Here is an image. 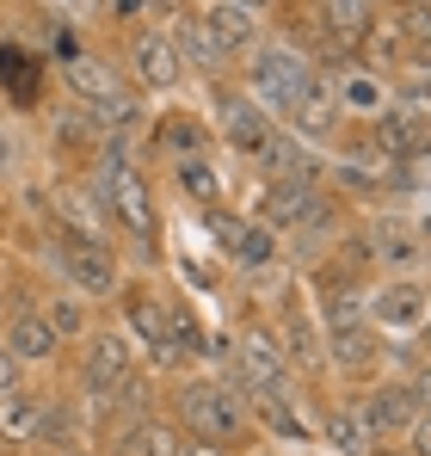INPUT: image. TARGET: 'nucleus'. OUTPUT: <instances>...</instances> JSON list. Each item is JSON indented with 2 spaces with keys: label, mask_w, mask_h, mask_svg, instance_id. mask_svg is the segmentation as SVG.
<instances>
[{
  "label": "nucleus",
  "mask_w": 431,
  "mask_h": 456,
  "mask_svg": "<svg viewBox=\"0 0 431 456\" xmlns=\"http://www.w3.org/2000/svg\"><path fill=\"white\" fill-rule=\"evenodd\" d=\"M105 204H111V216L124 228H136V234H154V204H148V185L124 167V149L118 142H105Z\"/></svg>",
  "instance_id": "nucleus-1"
},
{
  "label": "nucleus",
  "mask_w": 431,
  "mask_h": 456,
  "mask_svg": "<svg viewBox=\"0 0 431 456\" xmlns=\"http://www.w3.org/2000/svg\"><path fill=\"white\" fill-rule=\"evenodd\" d=\"M62 75H69V93H74V99H86V105L130 99V93H124V80L111 75L105 62H93V56H69V69H62Z\"/></svg>",
  "instance_id": "nucleus-8"
},
{
  "label": "nucleus",
  "mask_w": 431,
  "mask_h": 456,
  "mask_svg": "<svg viewBox=\"0 0 431 456\" xmlns=\"http://www.w3.org/2000/svg\"><path fill=\"white\" fill-rule=\"evenodd\" d=\"M204 31H210L216 56H222V50H253V37H259L253 12H247V6H234V0H216L210 19H204Z\"/></svg>",
  "instance_id": "nucleus-11"
},
{
  "label": "nucleus",
  "mask_w": 431,
  "mask_h": 456,
  "mask_svg": "<svg viewBox=\"0 0 431 456\" xmlns=\"http://www.w3.org/2000/svg\"><path fill=\"white\" fill-rule=\"evenodd\" d=\"M302 86H308V62L296 50H253V93H259V105L289 111L302 99Z\"/></svg>",
  "instance_id": "nucleus-2"
},
{
  "label": "nucleus",
  "mask_w": 431,
  "mask_h": 456,
  "mask_svg": "<svg viewBox=\"0 0 431 456\" xmlns=\"http://www.w3.org/2000/svg\"><path fill=\"white\" fill-rule=\"evenodd\" d=\"M327 346H333V358H339L346 370H358V364H370V352H376V333H370V321L327 327Z\"/></svg>",
  "instance_id": "nucleus-18"
},
{
  "label": "nucleus",
  "mask_w": 431,
  "mask_h": 456,
  "mask_svg": "<svg viewBox=\"0 0 431 456\" xmlns=\"http://www.w3.org/2000/svg\"><path fill=\"white\" fill-rule=\"evenodd\" d=\"M426 290H413V284H394V290H382L376 303H370V327H382V333H419L426 327Z\"/></svg>",
  "instance_id": "nucleus-5"
},
{
  "label": "nucleus",
  "mask_w": 431,
  "mask_h": 456,
  "mask_svg": "<svg viewBox=\"0 0 431 456\" xmlns=\"http://www.w3.org/2000/svg\"><path fill=\"white\" fill-rule=\"evenodd\" d=\"M124 377H130V339H124V333L93 339V346H86V388H93V395H111Z\"/></svg>",
  "instance_id": "nucleus-7"
},
{
  "label": "nucleus",
  "mask_w": 431,
  "mask_h": 456,
  "mask_svg": "<svg viewBox=\"0 0 431 456\" xmlns=\"http://www.w3.org/2000/svg\"><path fill=\"white\" fill-rule=\"evenodd\" d=\"M413 395H431V370H426V377H419V388H413Z\"/></svg>",
  "instance_id": "nucleus-41"
},
{
  "label": "nucleus",
  "mask_w": 431,
  "mask_h": 456,
  "mask_svg": "<svg viewBox=\"0 0 431 456\" xmlns=\"http://www.w3.org/2000/svg\"><path fill=\"white\" fill-rule=\"evenodd\" d=\"M0 388H12V358L0 352Z\"/></svg>",
  "instance_id": "nucleus-39"
},
{
  "label": "nucleus",
  "mask_w": 431,
  "mask_h": 456,
  "mask_svg": "<svg viewBox=\"0 0 431 456\" xmlns=\"http://www.w3.org/2000/svg\"><path fill=\"white\" fill-rule=\"evenodd\" d=\"M259 210H265V223L289 228V223H308V216L321 210V198H314V185H308V179H272V185H265V198H259Z\"/></svg>",
  "instance_id": "nucleus-6"
},
{
  "label": "nucleus",
  "mask_w": 431,
  "mask_h": 456,
  "mask_svg": "<svg viewBox=\"0 0 431 456\" xmlns=\"http://www.w3.org/2000/svg\"><path fill=\"white\" fill-rule=\"evenodd\" d=\"M50 333H80V303H74V297H56V308H50Z\"/></svg>",
  "instance_id": "nucleus-32"
},
{
  "label": "nucleus",
  "mask_w": 431,
  "mask_h": 456,
  "mask_svg": "<svg viewBox=\"0 0 431 456\" xmlns=\"http://www.w3.org/2000/svg\"><path fill=\"white\" fill-rule=\"evenodd\" d=\"M136 456H179V438L167 426H142L136 432Z\"/></svg>",
  "instance_id": "nucleus-27"
},
{
  "label": "nucleus",
  "mask_w": 431,
  "mask_h": 456,
  "mask_svg": "<svg viewBox=\"0 0 431 456\" xmlns=\"http://www.w3.org/2000/svg\"><path fill=\"white\" fill-rule=\"evenodd\" d=\"M234 6H247V12H259V6H265V0H234Z\"/></svg>",
  "instance_id": "nucleus-42"
},
{
  "label": "nucleus",
  "mask_w": 431,
  "mask_h": 456,
  "mask_svg": "<svg viewBox=\"0 0 431 456\" xmlns=\"http://www.w3.org/2000/svg\"><path fill=\"white\" fill-rule=\"evenodd\" d=\"M407 432H413V451L431 456V407H426V413H413V426H407Z\"/></svg>",
  "instance_id": "nucleus-35"
},
{
  "label": "nucleus",
  "mask_w": 431,
  "mask_h": 456,
  "mask_svg": "<svg viewBox=\"0 0 431 456\" xmlns=\"http://www.w3.org/2000/svg\"><path fill=\"white\" fill-rule=\"evenodd\" d=\"M265 167H272L278 179H308V185H314V160L302 154V142H289V136H272V142H265Z\"/></svg>",
  "instance_id": "nucleus-19"
},
{
  "label": "nucleus",
  "mask_w": 431,
  "mask_h": 456,
  "mask_svg": "<svg viewBox=\"0 0 431 456\" xmlns=\"http://www.w3.org/2000/svg\"><path fill=\"white\" fill-rule=\"evenodd\" d=\"M376 142H382V154H419L426 149V130H419L413 111H382L376 118Z\"/></svg>",
  "instance_id": "nucleus-15"
},
{
  "label": "nucleus",
  "mask_w": 431,
  "mask_h": 456,
  "mask_svg": "<svg viewBox=\"0 0 431 456\" xmlns=\"http://www.w3.org/2000/svg\"><path fill=\"white\" fill-rule=\"evenodd\" d=\"M173 37H179V50H185V62H204V69L216 62V44H210V31H204V25H191V19H179V31H173Z\"/></svg>",
  "instance_id": "nucleus-26"
},
{
  "label": "nucleus",
  "mask_w": 431,
  "mask_h": 456,
  "mask_svg": "<svg viewBox=\"0 0 431 456\" xmlns=\"http://www.w3.org/2000/svg\"><path fill=\"white\" fill-rule=\"evenodd\" d=\"M401 105H407V111H431V75L413 69V75L401 80Z\"/></svg>",
  "instance_id": "nucleus-30"
},
{
  "label": "nucleus",
  "mask_w": 431,
  "mask_h": 456,
  "mask_svg": "<svg viewBox=\"0 0 431 456\" xmlns=\"http://www.w3.org/2000/svg\"><path fill=\"white\" fill-rule=\"evenodd\" d=\"M69 272H74V284H80L86 297H105V290L118 284V265H111V253H105L99 240H74Z\"/></svg>",
  "instance_id": "nucleus-13"
},
{
  "label": "nucleus",
  "mask_w": 431,
  "mask_h": 456,
  "mask_svg": "<svg viewBox=\"0 0 431 456\" xmlns=\"http://www.w3.org/2000/svg\"><path fill=\"white\" fill-rule=\"evenodd\" d=\"M413 413H419V395L413 388H376L358 407V419L370 432H401V426H413Z\"/></svg>",
  "instance_id": "nucleus-9"
},
{
  "label": "nucleus",
  "mask_w": 431,
  "mask_h": 456,
  "mask_svg": "<svg viewBox=\"0 0 431 456\" xmlns=\"http://www.w3.org/2000/svg\"><path fill=\"white\" fill-rule=\"evenodd\" d=\"M265 401V419H272V432H284V438H302V426H296V413L284 407V395L272 388V395H259Z\"/></svg>",
  "instance_id": "nucleus-29"
},
{
  "label": "nucleus",
  "mask_w": 431,
  "mask_h": 456,
  "mask_svg": "<svg viewBox=\"0 0 431 456\" xmlns=\"http://www.w3.org/2000/svg\"><path fill=\"white\" fill-rule=\"evenodd\" d=\"M321 314H327V327H352V321H370V308H363L352 290H333V297H321Z\"/></svg>",
  "instance_id": "nucleus-25"
},
{
  "label": "nucleus",
  "mask_w": 431,
  "mask_h": 456,
  "mask_svg": "<svg viewBox=\"0 0 431 456\" xmlns=\"http://www.w3.org/2000/svg\"><path fill=\"white\" fill-rule=\"evenodd\" d=\"M419 333H426V346H431V314H426V327H419Z\"/></svg>",
  "instance_id": "nucleus-43"
},
{
  "label": "nucleus",
  "mask_w": 431,
  "mask_h": 456,
  "mask_svg": "<svg viewBox=\"0 0 431 456\" xmlns=\"http://www.w3.org/2000/svg\"><path fill=\"white\" fill-rule=\"evenodd\" d=\"M339 99H346V105H358V111H376V105H382V86H376L370 75H352Z\"/></svg>",
  "instance_id": "nucleus-28"
},
{
  "label": "nucleus",
  "mask_w": 431,
  "mask_h": 456,
  "mask_svg": "<svg viewBox=\"0 0 431 456\" xmlns=\"http://www.w3.org/2000/svg\"><path fill=\"white\" fill-rule=\"evenodd\" d=\"M12 160H19V142H12V130L0 124V173H12Z\"/></svg>",
  "instance_id": "nucleus-36"
},
{
  "label": "nucleus",
  "mask_w": 431,
  "mask_h": 456,
  "mask_svg": "<svg viewBox=\"0 0 431 456\" xmlns=\"http://www.w3.org/2000/svg\"><path fill=\"white\" fill-rule=\"evenodd\" d=\"M6 346H12V358H50V352H56V333H50V321H37V314H12Z\"/></svg>",
  "instance_id": "nucleus-17"
},
{
  "label": "nucleus",
  "mask_w": 431,
  "mask_h": 456,
  "mask_svg": "<svg viewBox=\"0 0 431 456\" xmlns=\"http://www.w3.org/2000/svg\"><path fill=\"white\" fill-rule=\"evenodd\" d=\"M56 210H62V216H69L74 228H93V204H80L74 191H62V198H56Z\"/></svg>",
  "instance_id": "nucleus-33"
},
{
  "label": "nucleus",
  "mask_w": 431,
  "mask_h": 456,
  "mask_svg": "<svg viewBox=\"0 0 431 456\" xmlns=\"http://www.w3.org/2000/svg\"><path fill=\"white\" fill-rule=\"evenodd\" d=\"M228 253H234V259H240V265H265V259H272V253H278V240H272V234H265V228H240V240H234V247H228Z\"/></svg>",
  "instance_id": "nucleus-24"
},
{
  "label": "nucleus",
  "mask_w": 431,
  "mask_h": 456,
  "mask_svg": "<svg viewBox=\"0 0 431 456\" xmlns=\"http://www.w3.org/2000/svg\"><path fill=\"white\" fill-rule=\"evenodd\" d=\"M179 456H222L216 444H191V451H179Z\"/></svg>",
  "instance_id": "nucleus-40"
},
{
  "label": "nucleus",
  "mask_w": 431,
  "mask_h": 456,
  "mask_svg": "<svg viewBox=\"0 0 431 456\" xmlns=\"http://www.w3.org/2000/svg\"><path fill=\"white\" fill-rule=\"evenodd\" d=\"M136 75L148 86H179V50L167 44V37H142L136 44Z\"/></svg>",
  "instance_id": "nucleus-14"
},
{
  "label": "nucleus",
  "mask_w": 431,
  "mask_h": 456,
  "mask_svg": "<svg viewBox=\"0 0 431 456\" xmlns=\"http://www.w3.org/2000/svg\"><path fill=\"white\" fill-rule=\"evenodd\" d=\"M284 339H289V352H296L302 364H314V358H321V339H314V327H308L296 308H284Z\"/></svg>",
  "instance_id": "nucleus-23"
},
{
  "label": "nucleus",
  "mask_w": 431,
  "mask_h": 456,
  "mask_svg": "<svg viewBox=\"0 0 431 456\" xmlns=\"http://www.w3.org/2000/svg\"><path fill=\"white\" fill-rule=\"evenodd\" d=\"M321 25L339 31V37H358L370 25V0H321Z\"/></svg>",
  "instance_id": "nucleus-21"
},
{
  "label": "nucleus",
  "mask_w": 431,
  "mask_h": 456,
  "mask_svg": "<svg viewBox=\"0 0 431 456\" xmlns=\"http://www.w3.org/2000/svg\"><path fill=\"white\" fill-rule=\"evenodd\" d=\"M148 0H111V12H118V19H130V12H142Z\"/></svg>",
  "instance_id": "nucleus-38"
},
{
  "label": "nucleus",
  "mask_w": 431,
  "mask_h": 456,
  "mask_svg": "<svg viewBox=\"0 0 431 456\" xmlns=\"http://www.w3.org/2000/svg\"><path fill=\"white\" fill-rule=\"evenodd\" d=\"M240 228H247L240 216H222V210H210V234L222 240V247H234V240H240Z\"/></svg>",
  "instance_id": "nucleus-34"
},
{
  "label": "nucleus",
  "mask_w": 431,
  "mask_h": 456,
  "mask_svg": "<svg viewBox=\"0 0 431 456\" xmlns=\"http://www.w3.org/2000/svg\"><path fill=\"white\" fill-rule=\"evenodd\" d=\"M278 370H284V346H278L272 333H247V339H240L234 382H247L253 395H272V388H278Z\"/></svg>",
  "instance_id": "nucleus-4"
},
{
  "label": "nucleus",
  "mask_w": 431,
  "mask_h": 456,
  "mask_svg": "<svg viewBox=\"0 0 431 456\" xmlns=\"http://www.w3.org/2000/svg\"><path fill=\"white\" fill-rule=\"evenodd\" d=\"M370 438H376V432L363 426L358 413H327V444H339L346 456H363V451H370Z\"/></svg>",
  "instance_id": "nucleus-22"
},
{
  "label": "nucleus",
  "mask_w": 431,
  "mask_h": 456,
  "mask_svg": "<svg viewBox=\"0 0 431 456\" xmlns=\"http://www.w3.org/2000/svg\"><path fill=\"white\" fill-rule=\"evenodd\" d=\"M0 438H44V401L37 395H19V388H0Z\"/></svg>",
  "instance_id": "nucleus-12"
},
{
  "label": "nucleus",
  "mask_w": 431,
  "mask_h": 456,
  "mask_svg": "<svg viewBox=\"0 0 431 456\" xmlns=\"http://www.w3.org/2000/svg\"><path fill=\"white\" fill-rule=\"evenodd\" d=\"M179 407H185V419H191L204 438H228V432L240 426V401H234L228 388H216V382H191V388H179Z\"/></svg>",
  "instance_id": "nucleus-3"
},
{
  "label": "nucleus",
  "mask_w": 431,
  "mask_h": 456,
  "mask_svg": "<svg viewBox=\"0 0 431 456\" xmlns=\"http://www.w3.org/2000/svg\"><path fill=\"white\" fill-rule=\"evenodd\" d=\"M289 111H296V124H302V136H327V130H333L339 99H333L327 86H314V80H308V86H302V99H296Z\"/></svg>",
  "instance_id": "nucleus-16"
},
{
  "label": "nucleus",
  "mask_w": 431,
  "mask_h": 456,
  "mask_svg": "<svg viewBox=\"0 0 431 456\" xmlns=\"http://www.w3.org/2000/svg\"><path fill=\"white\" fill-rule=\"evenodd\" d=\"M167 142H173V149H191L198 130H191V124H167Z\"/></svg>",
  "instance_id": "nucleus-37"
},
{
  "label": "nucleus",
  "mask_w": 431,
  "mask_h": 456,
  "mask_svg": "<svg viewBox=\"0 0 431 456\" xmlns=\"http://www.w3.org/2000/svg\"><path fill=\"white\" fill-rule=\"evenodd\" d=\"M130 327L142 333V346H154L160 358H173V352H167V327H173V321L160 314V303H148V297H130Z\"/></svg>",
  "instance_id": "nucleus-20"
},
{
  "label": "nucleus",
  "mask_w": 431,
  "mask_h": 456,
  "mask_svg": "<svg viewBox=\"0 0 431 456\" xmlns=\"http://www.w3.org/2000/svg\"><path fill=\"white\" fill-rule=\"evenodd\" d=\"M179 185H185L191 198H216V173H210V167H198V160L179 167Z\"/></svg>",
  "instance_id": "nucleus-31"
},
{
  "label": "nucleus",
  "mask_w": 431,
  "mask_h": 456,
  "mask_svg": "<svg viewBox=\"0 0 431 456\" xmlns=\"http://www.w3.org/2000/svg\"><path fill=\"white\" fill-rule=\"evenodd\" d=\"M222 130H228V142H234L240 154H265V142H272L265 111L247 105V99H222Z\"/></svg>",
  "instance_id": "nucleus-10"
}]
</instances>
